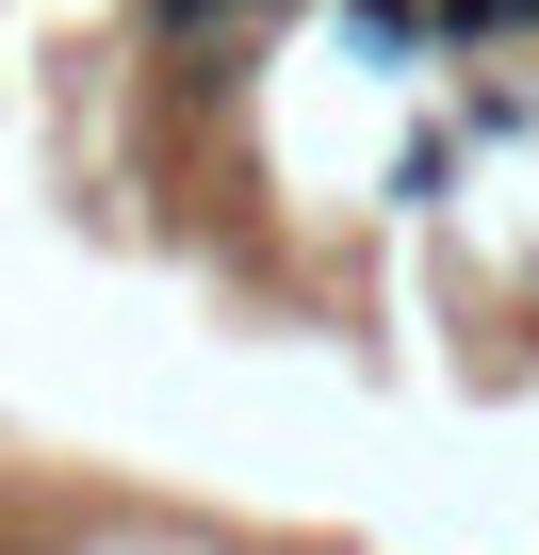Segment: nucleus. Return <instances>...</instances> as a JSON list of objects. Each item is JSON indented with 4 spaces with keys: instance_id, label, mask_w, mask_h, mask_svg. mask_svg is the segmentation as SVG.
<instances>
[{
    "instance_id": "2",
    "label": "nucleus",
    "mask_w": 539,
    "mask_h": 555,
    "mask_svg": "<svg viewBox=\"0 0 539 555\" xmlns=\"http://www.w3.org/2000/svg\"><path fill=\"white\" fill-rule=\"evenodd\" d=\"M344 17H360L376 50H425V0H344Z\"/></svg>"
},
{
    "instance_id": "3",
    "label": "nucleus",
    "mask_w": 539,
    "mask_h": 555,
    "mask_svg": "<svg viewBox=\"0 0 539 555\" xmlns=\"http://www.w3.org/2000/svg\"><path fill=\"white\" fill-rule=\"evenodd\" d=\"M229 17H261V0H164V34H229Z\"/></svg>"
},
{
    "instance_id": "1",
    "label": "nucleus",
    "mask_w": 539,
    "mask_h": 555,
    "mask_svg": "<svg viewBox=\"0 0 539 555\" xmlns=\"http://www.w3.org/2000/svg\"><path fill=\"white\" fill-rule=\"evenodd\" d=\"M441 34H539V0H441Z\"/></svg>"
}]
</instances>
